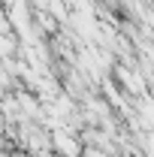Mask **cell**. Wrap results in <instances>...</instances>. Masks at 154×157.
Listing matches in <instances>:
<instances>
[{"mask_svg":"<svg viewBox=\"0 0 154 157\" xmlns=\"http://www.w3.org/2000/svg\"><path fill=\"white\" fill-rule=\"evenodd\" d=\"M52 151H55V154L79 157L82 154V139H79L76 133H70L64 124H60V127H52Z\"/></svg>","mask_w":154,"mask_h":157,"instance_id":"cell-1","label":"cell"},{"mask_svg":"<svg viewBox=\"0 0 154 157\" xmlns=\"http://www.w3.org/2000/svg\"><path fill=\"white\" fill-rule=\"evenodd\" d=\"M52 157H70V154H52Z\"/></svg>","mask_w":154,"mask_h":157,"instance_id":"cell-2","label":"cell"}]
</instances>
